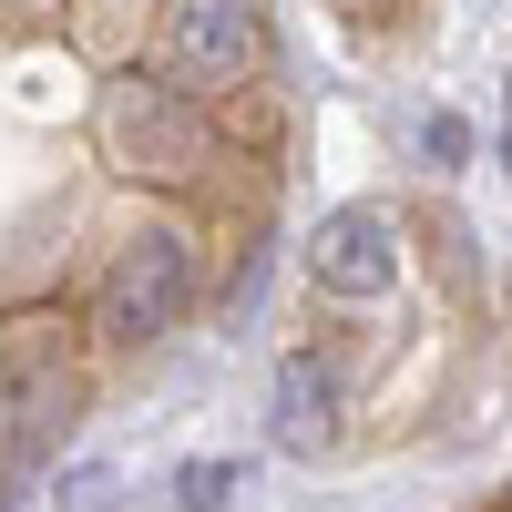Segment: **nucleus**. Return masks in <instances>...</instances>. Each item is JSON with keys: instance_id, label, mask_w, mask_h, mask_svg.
<instances>
[{"instance_id": "f03ea898", "label": "nucleus", "mask_w": 512, "mask_h": 512, "mask_svg": "<svg viewBox=\"0 0 512 512\" xmlns=\"http://www.w3.org/2000/svg\"><path fill=\"white\" fill-rule=\"evenodd\" d=\"M267 72V11L256 0H175L164 11V82L195 103H236Z\"/></svg>"}, {"instance_id": "20e7f679", "label": "nucleus", "mask_w": 512, "mask_h": 512, "mask_svg": "<svg viewBox=\"0 0 512 512\" xmlns=\"http://www.w3.org/2000/svg\"><path fill=\"white\" fill-rule=\"evenodd\" d=\"M72 400H82V359H72L62 318H11L0 328V431L41 451L72 420Z\"/></svg>"}, {"instance_id": "39448f33", "label": "nucleus", "mask_w": 512, "mask_h": 512, "mask_svg": "<svg viewBox=\"0 0 512 512\" xmlns=\"http://www.w3.org/2000/svg\"><path fill=\"white\" fill-rule=\"evenodd\" d=\"M390 267H400V236H390L379 205H338V216L308 236V277H318L328 297H379Z\"/></svg>"}, {"instance_id": "7ed1b4c3", "label": "nucleus", "mask_w": 512, "mask_h": 512, "mask_svg": "<svg viewBox=\"0 0 512 512\" xmlns=\"http://www.w3.org/2000/svg\"><path fill=\"white\" fill-rule=\"evenodd\" d=\"M185 308H195V246L175 226L123 236L113 267H103V287H93V328L113 338V349H134V338H164Z\"/></svg>"}, {"instance_id": "6e6552de", "label": "nucleus", "mask_w": 512, "mask_h": 512, "mask_svg": "<svg viewBox=\"0 0 512 512\" xmlns=\"http://www.w3.org/2000/svg\"><path fill=\"white\" fill-rule=\"evenodd\" d=\"M93 11H134V0H93Z\"/></svg>"}, {"instance_id": "423d86ee", "label": "nucleus", "mask_w": 512, "mask_h": 512, "mask_svg": "<svg viewBox=\"0 0 512 512\" xmlns=\"http://www.w3.org/2000/svg\"><path fill=\"white\" fill-rule=\"evenodd\" d=\"M328 441H338V369L297 349L277 369V451H328Z\"/></svg>"}, {"instance_id": "0eeeda50", "label": "nucleus", "mask_w": 512, "mask_h": 512, "mask_svg": "<svg viewBox=\"0 0 512 512\" xmlns=\"http://www.w3.org/2000/svg\"><path fill=\"white\" fill-rule=\"evenodd\" d=\"M236 492V472H226V461H195V472H185V512H216Z\"/></svg>"}, {"instance_id": "f257e3e1", "label": "nucleus", "mask_w": 512, "mask_h": 512, "mask_svg": "<svg viewBox=\"0 0 512 512\" xmlns=\"http://www.w3.org/2000/svg\"><path fill=\"white\" fill-rule=\"evenodd\" d=\"M226 113L175 93L164 72H123L103 82V154L123 164V175H154V185H216L226 164Z\"/></svg>"}]
</instances>
